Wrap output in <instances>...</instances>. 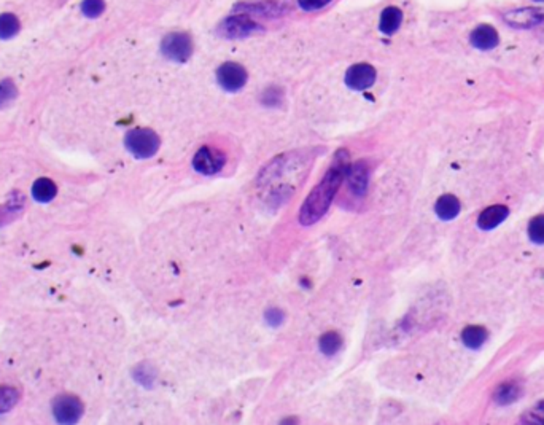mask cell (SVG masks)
<instances>
[{
	"label": "cell",
	"instance_id": "cell-17",
	"mask_svg": "<svg viewBox=\"0 0 544 425\" xmlns=\"http://www.w3.org/2000/svg\"><path fill=\"white\" fill-rule=\"evenodd\" d=\"M23 207H24V199L23 196L19 195H13V198H10L7 204L0 206V228L7 225L10 221H13L14 217L23 210Z\"/></svg>",
	"mask_w": 544,
	"mask_h": 425
},
{
	"label": "cell",
	"instance_id": "cell-7",
	"mask_svg": "<svg viewBox=\"0 0 544 425\" xmlns=\"http://www.w3.org/2000/svg\"><path fill=\"white\" fill-rule=\"evenodd\" d=\"M216 77H219V83L223 90L231 92L239 91L247 81V72L243 70L242 66L234 64V62H226V64H223L219 72H216Z\"/></svg>",
	"mask_w": 544,
	"mask_h": 425
},
{
	"label": "cell",
	"instance_id": "cell-26",
	"mask_svg": "<svg viewBox=\"0 0 544 425\" xmlns=\"http://www.w3.org/2000/svg\"><path fill=\"white\" fill-rule=\"evenodd\" d=\"M331 0H298L299 7L305 12H314V10H320L323 8L325 5H328Z\"/></svg>",
	"mask_w": 544,
	"mask_h": 425
},
{
	"label": "cell",
	"instance_id": "cell-4",
	"mask_svg": "<svg viewBox=\"0 0 544 425\" xmlns=\"http://www.w3.org/2000/svg\"><path fill=\"white\" fill-rule=\"evenodd\" d=\"M53 416L59 424H75L83 416V405L74 395H59L53 402Z\"/></svg>",
	"mask_w": 544,
	"mask_h": 425
},
{
	"label": "cell",
	"instance_id": "cell-22",
	"mask_svg": "<svg viewBox=\"0 0 544 425\" xmlns=\"http://www.w3.org/2000/svg\"><path fill=\"white\" fill-rule=\"evenodd\" d=\"M528 236L530 241L538 244V246H544V215H538L535 219H532L530 225H528Z\"/></svg>",
	"mask_w": 544,
	"mask_h": 425
},
{
	"label": "cell",
	"instance_id": "cell-16",
	"mask_svg": "<svg viewBox=\"0 0 544 425\" xmlns=\"http://www.w3.org/2000/svg\"><path fill=\"white\" fill-rule=\"evenodd\" d=\"M403 13L396 7H388L382 12L381 17V30L383 34H393L396 32L398 28L401 26Z\"/></svg>",
	"mask_w": 544,
	"mask_h": 425
},
{
	"label": "cell",
	"instance_id": "cell-5",
	"mask_svg": "<svg viewBox=\"0 0 544 425\" xmlns=\"http://www.w3.org/2000/svg\"><path fill=\"white\" fill-rule=\"evenodd\" d=\"M505 21L512 29H533L544 21V8L525 7L511 10L505 14Z\"/></svg>",
	"mask_w": 544,
	"mask_h": 425
},
{
	"label": "cell",
	"instance_id": "cell-6",
	"mask_svg": "<svg viewBox=\"0 0 544 425\" xmlns=\"http://www.w3.org/2000/svg\"><path fill=\"white\" fill-rule=\"evenodd\" d=\"M163 53L175 62H185L193 53V43L186 34H170L163 41Z\"/></svg>",
	"mask_w": 544,
	"mask_h": 425
},
{
	"label": "cell",
	"instance_id": "cell-15",
	"mask_svg": "<svg viewBox=\"0 0 544 425\" xmlns=\"http://www.w3.org/2000/svg\"><path fill=\"white\" fill-rule=\"evenodd\" d=\"M522 395V387L517 384V382H506V384H501L496 388L494 393V400L498 405H511L514 403L517 398Z\"/></svg>",
	"mask_w": 544,
	"mask_h": 425
},
{
	"label": "cell",
	"instance_id": "cell-19",
	"mask_svg": "<svg viewBox=\"0 0 544 425\" xmlns=\"http://www.w3.org/2000/svg\"><path fill=\"white\" fill-rule=\"evenodd\" d=\"M236 12H243L247 14H256V17H274L281 13L276 3H247L237 5Z\"/></svg>",
	"mask_w": 544,
	"mask_h": 425
},
{
	"label": "cell",
	"instance_id": "cell-9",
	"mask_svg": "<svg viewBox=\"0 0 544 425\" xmlns=\"http://www.w3.org/2000/svg\"><path fill=\"white\" fill-rule=\"evenodd\" d=\"M374 81H376V70L374 67H371L370 64H356L352 66L350 69L347 70L345 83L352 88V90L355 91L367 90V88L374 85Z\"/></svg>",
	"mask_w": 544,
	"mask_h": 425
},
{
	"label": "cell",
	"instance_id": "cell-1",
	"mask_svg": "<svg viewBox=\"0 0 544 425\" xmlns=\"http://www.w3.org/2000/svg\"><path fill=\"white\" fill-rule=\"evenodd\" d=\"M345 170L347 166L343 161L336 163L333 168L328 170V174L325 175L322 182L315 186V190L310 193L308 201H305L303 206L301 215H299V219H301L304 225L315 223L328 210L336 191H338L341 182H343Z\"/></svg>",
	"mask_w": 544,
	"mask_h": 425
},
{
	"label": "cell",
	"instance_id": "cell-14",
	"mask_svg": "<svg viewBox=\"0 0 544 425\" xmlns=\"http://www.w3.org/2000/svg\"><path fill=\"white\" fill-rule=\"evenodd\" d=\"M434 210L441 220H452L460 214V201L452 195H444L438 199Z\"/></svg>",
	"mask_w": 544,
	"mask_h": 425
},
{
	"label": "cell",
	"instance_id": "cell-10",
	"mask_svg": "<svg viewBox=\"0 0 544 425\" xmlns=\"http://www.w3.org/2000/svg\"><path fill=\"white\" fill-rule=\"evenodd\" d=\"M470 43L474 46L476 50L481 51H490L498 46L500 35L496 32V29L490 24H481L476 28L470 35Z\"/></svg>",
	"mask_w": 544,
	"mask_h": 425
},
{
	"label": "cell",
	"instance_id": "cell-23",
	"mask_svg": "<svg viewBox=\"0 0 544 425\" xmlns=\"http://www.w3.org/2000/svg\"><path fill=\"white\" fill-rule=\"evenodd\" d=\"M341 344H343V341H341V336L338 333H326L320 339V349L326 355H334L339 350Z\"/></svg>",
	"mask_w": 544,
	"mask_h": 425
},
{
	"label": "cell",
	"instance_id": "cell-21",
	"mask_svg": "<svg viewBox=\"0 0 544 425\" xmlns=\"http://www.w3.org/2000/svg\"><path fill=\"white\" fill-rule=\"evenodd\" d=\"M19 30V21L14 14L5 13L0 17V39L8 40L14 37Z\"/></svg>",
	"mask_w": 544,
	"mask_h": 425
},
{
	"label": "cell",
	"instance_id": "cell-12",
	"mask_svg": "<svg viewBox=\"0 0 544 425\" xmlns=\"http://www.w3.org/2000/svg\"><path fill=\"white\" fill-rule=\"evenodd\" d=\"M347 177H349V188L355 196H363L367 186V168L365 163H356L347 169Z\"/></svg>",
	"mask_w": 544,
	"mask_h": 425
},
{
	"label": "cell",
	"instance_id": "cell-24",
	"mask_svg": "<svg viewBox=\"0 0 544 425\" xmlns=\"http://www.w3.org/2000/svg\"><path fill=\"white\" fill-rule=\"evenodd\" d=\"M17 96L18 90L12 80H3L0 83V108L8 106Z\"/></svg>",
	"mask_w": 544,
	"mask_h": 425
},
{
	"label": "cell",
	"instance_id": "cell-13",
	"mask_svg": "<svg viewBox=\"0 0 544 425\" xmlns=\"http://www.w3.org/2000/svg\"><path fill=\"white\" fill-rule=\"evenodd\" d=\"M56 195H58V186L51 179L41 177L35 180L32 185V196L40 204L51 203L56 198Z\"/></svg>",
	"mask_w": 544,
	"mask_h": 425
},
{
	"label": "cell",
	"instance_id": "cell-28",
	"mask_svg": "<svg viewBox=\"0 0 544 425\" xmlns=\"http://www.w3.org/2000/svg\"><path fill=\"white\" fill-rule=\"evenodd\" d=\"M282 319H283V314L279 309H272L268 313V320H274V324L282 322Z\"/></svg>",
	"mask_w": 544,
	"mask_h": 425
},
{
	"label": "cell",
	"instance_id": "cell-29",
	"mask_svg": "<svg viewBox=\"0 0 544 425\" xmlns=\"http://www.w3.org/2000/svg\"><path fill=\"white\" fill-rule=\"evenodd\" d=\"M538 28H541V30H540V37L544 39V21H543V23H541L540 26H538Z\"/></svg>",
	"mask_w": 544,
	"mask_h": 425
},
{
	"label": "cell",
	"instance_id": "cell-11",
	"mask_svg": "<svg viewBox=\"0 0 544 425\" xmlns=\"http://www.w3.org/2000/svg\"><path fill=\"white\" fill-rule=\"evenodd\" d=\"M510 215V210H507V207L505 206H492L489 209H485L483 214L479 215V220H478V225L481 230L484 231H490L496 228L498 225H501L506 220V217Z\"/></svg>",
	"mask_w": 544,
	"mask_h": 425
},
{
	"label": "cell",
	"instance_id": "cell-8",
	"mask_svg": "<svg viewBox=\"0 0 544 425\" xmlns=\"http://www.w3.org/2000/svg\"><path fill=\"white\" fill-rule=\"evenodd\" d=\"M194 169L201 174H215L225 166V155L214 148H201L193 159Z\"/></svg>",
	"mask_w": 544,
	"mask_h": 425
},
{
	"label": "cell",
	"instance_id": "cell-30",
	"mask_svg": "<svg viewBox=\"0 0 544 425\" xmlns=\"http://www.w3.org/2000/svg\"><path fill=\"white\" fill-rule=\"evenodd\" d=\"M533 2H536V3H543L544 0H533Z\"/></svg>",
	"mask_w": 544,
	"mask_h": 425
},
{
	"label": "cell",
	"instance_id": "cell-25",
	"mask_svg": "<svg viewBox=\"0 0 544 425\" xmlns=\"http://www.w3.org/2000/svg\"><path fill=\"white\" fill-rule=\"evenodd\" d=\"M105 5H103V0H85L81 3V12L88 18H97L103 12Z\"/></svg>",
	"mask_w": 544,
	"mask_h": 425
},
{
	"label": "cell",
	"instance_id": "cell-18",
	"mask_svg": "<svg viewBox=\"0 0 544 425\" xmlns=\"http://www.w3.org/2000/svg\"><path fill=\"white\" fill-rule=\"evenodd\" d=\"M487 338H489V333H487V330L483 328V326H468V328L463 330L462 333V341L466 347H470V349H479L481 346H483Z\"/></svg>",
	"mask_w": 544,
	"mask_h": 425
},
{
	"label": "cell",
	"instance_id": "cell-27",
	"mask_svg": "<svg viewBox=\"0 0 544 425\" xmlns=\"http://www.w3.org/2000/svg\"><path fill=\"white\" fill-rule=\"evenodd\" d=\"M527 422H536V424H544V402L538 403L535 409H532L530 414L525 417Z\"/></svg>",
	"mask_w": 544,
	"mask_h": 425
},
{
	"label": "cell",
	"instance_id": "cell-20",
	"mask_svg": "<svg viewBox=\"0 0 544 425\" xmlns=\"http://www.w3.org/2000/svg\"><path fill=\"white\" fill-rule=\"evenodd\" d=\"M19 392L14 387H0V414H5L18 405Z\"/></svg>",
	"mask_w": 544,
	"mask_h": 425
},
{
	"label": "cell",
	"instance_id": "cell-2",
	"mask_svg": "<svg viewBox=\"0 0 544 425\" xmlns=\"http://www.w3.org/2000/svg\"><path fill=\"white\" fill-rule=\"evenodd\" d=\"M124 144L136 158H152L159 148V137L150 129H132L126 134Z\"/></svg>",
	"mask_w": 544,
	"mask_h": 425
},
{
	"label": "cell",
	"instance_id": "cell-3",
	"mask_svg": "<svg viewBox=\"0 0 544 425\" xmlns=\"http://www.w3.org/2000/svg\"><path fill=\"white\" fill-rule=\"evenodd\" d=\"M261 29V26L255 23L248 14H236V17H230L223 21L219 32L225 39H243L260 32Z\"/></svg>",
	"mask_w": 544,
	"mask_h": 425
}]
</instances>
